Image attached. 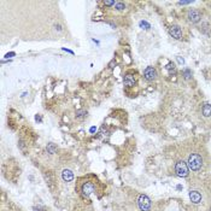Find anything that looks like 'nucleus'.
Segmentation results:
<instances>
[{
  "mask_svg": "<svg viewBox=\"0 0 211 211\" xmlns=\"http://www.w3.org/2000/svg\"><path fill=\"white\" fill-rule=\"evenodd\" d=\"M187 165H188V168L191 169V170H193V171L199 170V169L201 168V165H203V158H201V156L198 155V153L189 155Z\"/></svg>",
  "mask_w": 211,
  "mask_h": 211,
  "instance_id": "f257e3e1",
  "label": "nucleus"
},
{
  "mask_svg": "<svg viewBox=\"0 0 211 211\" xmlns=\"http://www.w3.org/2000/svg\"><path fill=\"white\" fill-rule=\"evenodd\" d=\"M188 169L189 168H188L187 163L183 162V160H180V162H177L176 165H175V172H176V175L180 176V177H186V176L188 175Z\"/></svg>",
  "mask_w": 211,
  "mask_h": 211,
  "instance_id": "f03ea898",
  "label": "nucleus"
},
{
  "mask_svg": "<svg viewBox=\"0 0 211 211\" xmlns=\"http://www.w3.org/2000/svg\"><path fill=\"white\" fill-rule=\"evenodd\" d=\"M138 205L141 211H150L151 210V200L147 196L141 194L138 199Z\"/></svg>",
  "mask_w": 211,
  "mask_h": 211,
  "instance_id": "7ed1b4c3",
  "label": "nucleus"
},
{
  "mask_svg": "<svg viewBox=\"0 0 211 211\" xmlns=\"http://www.w3.org/2000/svg\"><path fill=\"white\" fill-rule=\"evenodd\" d=\"M144 76L147 81H153L156 77H157V71L153 67H147L145 71H144Z\"/></svg>",
  "mask_w": 211,
  "mask_h": 211,
  "instance_id": "20e7f679",
  "label": "nucleus"
},
{
  "mask_svg": "<svg viewBox=\"0 0 211 211\" xmlns=\"http://www.w3.org/2000/svg\"><path fill=\"white\" fill-rule=\"evenodd\" d=\"M169 33H170V35H171L174 39H176V40H180V39L182 38V30H181V28H180L179 26H171V27L169 28Z\"/></svg>",
  "mask_w": 211,
  "mask_h": 211,
  "instance_id": "39448f33",
  "label": "nucleus"
},
{
  "mask_svg": "<svg viewBox=\"0 0 211 211\" xmlns=\"http://www.w3.org/2000/svg\"><path fill=\"white\" fill-rule=\"evenodd\" d=\"M188 19H189L192 23H198V22L201 19V14H200L198 10H196V9H192V10H189V12H188Z\"/></svg>",
  "mask_w": 211,
  "mask_h": 211,
  "instance_id": "423d86ee",
  "label": "nucleus"
},
{
  "mask_svg": "<svg viewBox=\"0 0 211 211\" xmlns=\"http://www.w3.org/2000/svg\"><path fill=\"white\" fill-rule=\"evenodd\" d=\"M94 192V185L91 182H86L82 187V193H83L86 197H88L91 193Z\"/></svg>",
  "mask_w": 211,
  "mask_h": 211,
  "instance_id": "0eeeda50",
  "label": "nucleus"
},
{
  "mask_svg": "<svg viewBox=\"0 0 211 211\" xmlns=\"http://www.w3.org/2000/svg\"><path fill=\"white\" fill-rule=\"evenodd\" d=\"M62 177H63V180L65 182H70V181L74 180V172L71 170H69V169H65L62 172Z\"/></svg>",
  "mask_w": 211,
  "mask_h": 211,
  "instance_id": "6e6552de",
  "label": "nucleus"
},
{
  "mask_svg": "<svg viewBox=\"0 0 211 211\" xmlns=\"http://www.w3.org/2000/svg\"><path fill=\"white\" fill-rule=\"evenodd\" d=\"M189 199H191L192 203L198 204V203H200V200H201V194H200L199 192H197V191H191V192H189Z\"/></svg>",
  "mask_w": 211,
  "mask_h": 211,
  "instance_id": "1a4fd4ad",
  "label": "nucleus"
},
{
  "mask_svg": "<svg viewBox=\"0 0 211 211\" xmlns=\"http://www.w3.org/2000/svg\"><path fill=\"white\" fill-rule=\"evenodd\" d=\"M124 86L126 87H134L135 86V77L133 75H126V77H124Z\"/></svg>",
  "mask_w": 211,
  "mask_h": 211,
  "instance_id": "9d476101",
  "label": "nucleus"
},
{
  "mask_svg": "<svg viewBox=\"0 0 211 211\" xmlns=\"http://www.w3.org/2000/svg\"><path fill=\"white\" fill-rule=\"evenodd\" d=\"M201 112L204 115V117H210L211 116V105L210 104H204V105H203V109H201Z\"/></svg>",
  "mask_w": 211,
  "mask_h": 211,
  "instance_id": "9b49d317",
  "label": "nucleus"
},
{
  "mask_svg": "<svg viewBox=\"0 0 211 211\" xmlns=\"http://www.w3.org/2000/svg\"><path fill=\"white\" fill-rule=\"evenodd\" d=\"M47 151H48V153H51V155H53V153H56L57 151V146L55 145V144H52V142H50L48 145H47Z\"/></svg>",
  "mask_w": 211,
  "mask_h": 211,
  "instance_id": "f8f14e48",
  "label": "nucleus"
},
{
  "mask_svg": "<svg viewBox=\"0 0 211 211\" xmlns=\"http://www.w3.org/2000/svg\"><path fill=\"white\" fill-rule=\"evenodd\" d=\"M124 7H126V5H124L123 2H116V9H117L118 11L124 10Z\"/></svg>",
  "mask_w": 211,
  "mask_h": 211,
  "instance_id": "ddd939ff",
  "label": "nucleus"
},
{
  "mask_svg": "<svg viewBox=\"0 0 211 211\" xmlns=\"http://www.w3.org/2000/svg\"><path fill=\"white\" fill-rule=\"evenodd\" d=\"M140 26H141V27H146V29H148V28H150V24H147L146 22H141V23H140Z\"/></svg>",
  "mask_w": 211,
  "mask_h": 211,
  "instance_id": "4468645a",
  "label": "nucleus"
},
{
  "mask_svg": "<svg viewBox=\"0 0 211 211\" xmlns=\"http://www.w3.org/2000/svg\"><path fill=\"white\" fill-rule=\"evenodd\" d=\"M104 4L108 5V6H110V5H113V4H115V1H104Z\"/></svg>",
  "mask_w": 211,
  "mask_h": 211,
  "instance_id": "2eb2a0df",
  "label": "nucleus"
},
{
  "mask_svg": "<svg viewBox=\"0 0 211 211\" xmlns=\"http://www.w3.org/2000/svg\"><path fill=\"white\" fill-rule=\"evenodd\" d=\"M177 60H179V63H181V64H183V59H181L180 57H177Z\"/></svg>",
  "mask_w": 211,
  "mask_h": 211,
  "instance_id": "dca6fc26",
  "label": "nucleus"
},
{
  "mask_svg": "<svg viewBox=\"0 0 211 211\" xmlns=\"http://www.w3.org/2000/svg\"><path fill=\"white\" fill-rule=\"evenodd\" d=\"M185 74H186V79H188V77H189V71L187 70L186 72H185Z\"/></svg>",
  "mask_w": 211,
  "mask_h": 211,
  "instance_id": "f3484780",
  "label": "nucleus"
},
{
  "mask_svg": "<svg viewBox=\"0 0 211 211\" xmlns=\"http://www.w3.org/2000/svg\"><path fill=\"white\" fill-rule=\"evenodd\" d=\"M33 211H42V210H41V209H34Z\"/></svg>",
  "mask_w": 211,
  "mask_h": 211,
  "instance_id": "a211bd4d",
  "label": "nucleus"
}]
</instances>
